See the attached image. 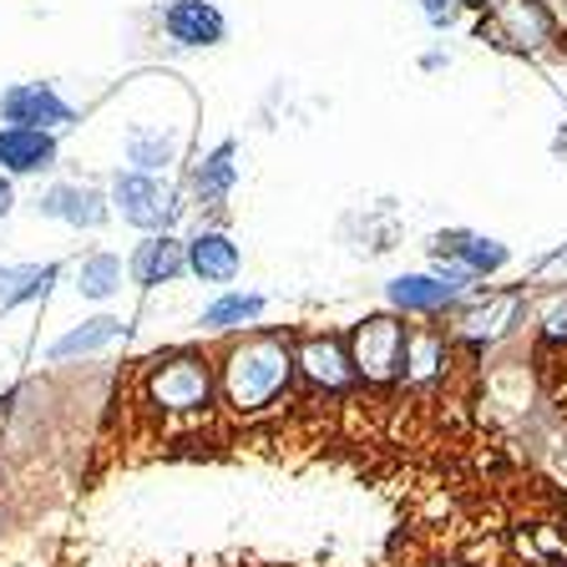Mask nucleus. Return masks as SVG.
<instances>
[{
    "label": "nucleus",
    "instance_id": "10",
    "mask_svg": "<svg viewBox=\"0 0 567 567\" xmlns=\"http://www.w3.org/2000/svg\"><path fill=\"white\" fill-rule=\"evenodd\" d=\"M431 259L436 264H451V269L472 274L476 284L502 274L512 264V248L502 238H486V234H472V228H446V234L431 238Z\"/></svg>",
    "mask_w": 567,
    "mask_h": 567
},
{
    "label": "nucleus",
    "instance_id": "23",
    "mask_svg": "<svg viewBox=\"0 0 567 567\" xmlns=\"http://www.w3.org/2000/svg\"><path fill=\"white\" fill-rule=\"evenodd\" d=\"M537 344H543V350H567V289H557V295L537 309Z\"/></svg>",
    "mask_w": 567,
    "mask_h": 567
},
{
    "label": "nucleus",
    "instance_id": "26",
    "mask_svg": "<svg viewBox=\"0 0 567 567\" xmlns=\"http://www.w3.org/2000/svg\"><path fill=\"white\" fill-rule=\"evenodd\" d=\"M461 6H466V11H476V16H492L502 0H461Z\"/></svg>",
    "mask_w": 567,
    "mask_h": 567
},
{
    "label": "nucleus",
    "instance_id": "25",
    "mask_svg": "<svg viewBox=\"0 0 567 567\" xmlns=\"http://www.w3.org/2000/svg\"><path fill=\"white\" fill-rule=\"evenodd\" d=\"M11 213H16V177L0 173V224H6Z\"/></svg>",
    "mask_w": 567,
    "mask_h": 567
},
{
    "label": "nucleus",
    "instance_id": "17",
    "mask_svg": "<svg viewBox=\"0 0 567 567\" xmlns=\"http://www.w3.org/2000/svg\"><path fill=\"white\" fill-rule=\"evenodd\" d=\"M238 142L224 137L218 147H208V153L193 163V177H188V198L198 203V208H218V203H228V193L238 188Z\"/></svg>",
    "mask_w": 567,
    "mask_h": 567
},
{
    "label": "nucleus",
    "instance_id": "8",
    "mask_svg": "<svg viewBox=\"0 0 567 567\" xmlns=\"http://www.w3.org/2000/svg\"><path fill=\"white\" fill-rule=\"evenodd\" d=\"M76 122V106L51 82H16L0 92V127H47L61 132Z\"/></svg>",
    "mask_w": 567,
    "mask_h": 567
},
{
    "label": "nucleus",
    "instance_id": "22",
    "mask_svg": "<svg viewBox=\"0 0 567 567\" xmlns=\"http://www.w3.org/2000/svg\"><path fill=\"white\" fill-rule=\"evenodd\" d=\"M61 279V264H0V315L31 299H47Z\"/></svg>",
    "mask_w": 567,
    "mask_h": 567
},
{
    "label": "nucleus",
    "instance_id": "9",
    "mask_svg": "<svg viewBox=\"0 0 567 567\" xmlns=\"http://www.w3.org/2000/svg\"><path fill=\"white\" fill-rule=\"evenodd\" d=\"M35 213L51 218V224H66L76 234H102L112 224V198L96 183H51L41 198H35Z\"/></svg>",
    "mask_w": 567,
    "mask_h": 567
},
{
    "label": "nucleus",
    "instance_id": "12",
    "mask_svg": "<svg viewBox=\"0 0 567 567\" xmlns=\"http://www.w3.org/2000/svg\"><path fill=\"white\" fill-rule=\"evenodd\" d=\"M385 299H390V309L405 319H446L466 295L431 269V274H395V279L385 284Z\"/></svg>",
    "mask_w": 567,
    "mask_h": 567
},
{
    "label": "nucleus",
    "instance_id": "6",
    "mask_svg": "<svg viewBox=\"0 0 567 567\" xmlns=\"http://www.w3.org/2000/svg\"><path fill=\"white\" fill-rule=\"evenodd\" d=\"M295 375L305 390L315 395H350L360 385L354 375V360H350V344H344L340 330H305L295 334Z\"/></svg>",
    "mask_w": 567,
    "mask_h": 567
},
{
    "label": "nucleus",
    "instance_id": "16",
    "mask_svg": "<svg viewBox=\"0 0 567 567\" xmlns=\"http://www.w3.org/2000/svg\"><path fill=\"white\" fill-rule=\"evenodd\" d=\"M183 254H188V274L203 284H234L244 274V248L234 244V234L224 228H198V234L183 238Z\"/></svg>",
    "mask_w": 567,
    "mask_h": 567
},
{
    "label": "nucleus",
    "instance_id": "5",
    "mask_svg": "<svg viewBox=\"0 0 567 567\" xmlns=\"http://www.w3.org/2000/svg\"><path fill=\"white\" fill-rule=\"evenodd\" d=\"M106 198H112V213L122 224H132L137 234H173L183 224V193L167 183V177H153V173H137V167H117L112 183H106Z\"/></svg>",
    "mask_w": 567,
    "mask_h": 567
},
{
    "label": "nucleus",
    "instance_id": "27",
    "mask_svg": "<svg viewBox=\"0 0 567 567\" xmlns=\"http://www.w3.org/2000/svg\"><path fill=\"white\" fill-rule=\"evenodd\" d=\"M425 567H461V563H425Z\"/></svg>",
    "mask_w": 567,
    "mask_h": 567
},
{
    "label": "nucleus",
    "instance_id": "11",
    "mask_svg": "<svg viewBox=\"0 0 567 567\" xmlns=\"http://www.w3.org/2000/svg\"><path fill=\"white\" fill-rule=\"evenodd\" d=\"M157 21H163L167 41L183 51L224 47L228 41V16L218 11L213 0H167L163 11H157Z\"/></svg>",
    "mask_w": 567,
    "mask_h": 567
},
{
    "label": "nucleus",
    "instance_id": "14",
    "mask_svg": "<svg viewBox=\"0 0 567 567\" xmlns=\"http://www.w3.org/2000/svg\"><path fill=\"white\" fill-rule=\"evenodd\" d=\"M188 274V254H183V238L177 234H142V244L132 248L127 259V279L137 289H167Z\"/></svg>",
    "mask_w": 567,
    "mask_h": 567
},
{
    "label": "nucleus",
    "instance_id": "20",
    "mask_svg": "<svg viewBox=\"0 0 567 567\" xmlns=\"http://www.w3.org/2000/svg\"><path fill=\"white\" fill-rule=\"evenodd\" d=\"M264 309H269V299H264L259 289H224V295L203 309L198 324L208 334H244L264 319Z\"/></svg>",
    "mask_w": 567,
    "mask_h": 567
},
{
    "label": "nucleus",
    "instance_id": "19",
    "mask_svg": "<svg viewBox=\"0 0 567 567\" xmlns=\"http://www.w3.org/2000/svg\"><path fill=\"white\" fill-rule=\"evenodd\" d=\"M127 334V319L117 315H96V319H82V324H71L66 334L47 344V360L51 365H71V360H86V354H102Z\"/></svg>",
    "mask_w": 567,
    "mask_h": 567
},
{
    "label": "nucleus",
    "instance_id": "18",
    "mask_svg": "<svg viewBox=\"0 0 567 567\" xmlns=\"http://www.w3.org/2000/svg\"><path fill=\"white\" fill-rule=\"evenodd\" d=\"M451 350H456V340H451L446 324H411V344H405V375L401 385H436L441 375H446L451 365Z\"/></svg>",
    "mask_w": 567,
    "mask_h": 567
},
{
    "label": "nucleus",
    "instance_id": "21",
    "mask_svg": "<svg viewBox=\"0 0 567 567\" xmlns=\"http://www.w3.org/2000/svg\"><path fill=\"white\" fill-rule=\"evenodd\" d=\"M122 274H127V264L112 254V248H92V254H82L76 259V295L92 299V305H106V299L122 295Z\"/></svg>",
    "mask_w": 567,
    "mask_h": 567
},
{
    "label": "nucleus",
    "instance_id": "13",
    "mask_svg": "<svg viewBox=\"0 0 567 567\" xmlns=\"http://www.w3.org/2000/svg\"><path fill=\"white\" fill-rule=\"evenodd\" d=\"M122 157H127V167H137V173L167 177L173 163L183 157V127H173V122H132V127L122 132Z\"/></svg>",
    "mask_w": 567,
    "mask_h": 567
},
{
    "label": "nucleus",
    "instance_id": "2",
    "mask_svg": "<svg viewBox=\"0 0 567 567\" xmlns=\"http://www.w3.org/2000/svg\"><path fill=\"white\" fill-rule=\"evenodd\" d=\"M137 405L147 421H157L163 431H198L213 425L218 411V360L208 350H163L137 370Z\"/></svg>",
    "mask_w": 567,
    "mask_h": 567
},
{
    "label": "nucleus",
    "instance_id": "1",
    "mask_svg": "<svg viewBox=\"0 0 567 567\" xmlns=\"http://www.w3.org/2000/svg\"><path fill=\"white\" fill-rule=\"evenodd\" d=\"M218 360V411L228 421H264L295 395V334L289 330H244L213 354Z\"/></svg>",
    "mask_w": 567,
    "mask_h": 567
},
{
    "label": "nucleus",
    "instance_id": "7",
    "mask_svg": "<svg viewBox=\"0 0 567 567\" xmlns=\"http://www.w3.org/2000/svg\"><path fill=\"white\" fill-rule=\"evenodd\" d=\"M527 315V299L522 295H466L456 309L446 315V330L456 344H472V350H486L502 334H512Z\"/></svg>",
    "mask_w": 567,
    "mask_h": 567
},
{
    "label": "nucleus",
    "instance_id": "3",
    "mask_svg": "<svg viewBox=\"0 0 567 567\" xmlns=\"http://www.w3.org/2000/svg\"><path fill=\"white\" fill-rule=\"evenodd\" d=\"M476 35L492 41L496 51H512V56H567V35H563V16H557V0H502L492 16L476 21Z\"/></svg>",
    "mask_w": 567,
    "mask_h": 567
},
{
    "label": "nucleus",
    "instance_id": "4",
    "mask_svg": "<svg viewBox=\"0 0 567 567\" xmlns=\"http://www.w3.org/2000/svg\"><path fill=\"white\" fill-rule=\"evenodd\" d=\"M344 344H350L354 375L365 390H390L401 385L405 375V344H411V324L395 309H380V315L354 319L344 330Z\"/></svg>",
    "mask_w": 567,
    "mask_h": 567
},
{
    "label": "nucleus",
    "instance_id": "24",
    "mask_svg": "<svg viewBox=\"0 0 567 567\" xmlns=\"http://www.w3.org/2000/svg\"><path fill=\"white\" fill-rule=\"evenodd\" d=\"M415 6H421V16L436 25V31H451V25L461 21V11H466L461 0H415Z\"/></svg>",
    "mask_w": 567,
    "mask_h": 567
},
{
    "label": "nucleus",
    "instance_id": "15",
    "mask_svg": "<svg viewBox=\"0 0 567 567\" xmlns=\"http://www.w3.org/2000/svg\"><path fill=\"white\" fill-rule=\"evenodd\" d=\"M61 157L56 132L47 127H0V173L6 177H41Z\"/></svg>",
    "mask_w": 567,
    "mask_h": 567
}]
</instances>
